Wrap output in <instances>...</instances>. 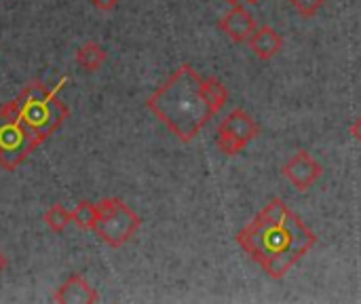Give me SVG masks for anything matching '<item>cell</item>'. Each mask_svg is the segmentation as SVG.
<instances>
[{
	"instance_id": "obj_1",
	"label": "cell",
	"mask_w": 361,
	"mask_h": 304,
	"mask_svg": "<svg viewBox=\"0 0 361 304\" xmlns=\"http://www.w3.org/2000/svg\"><path fill=\"white\" fill-rule=\"evenodd\" d=\"M237 243L271 279L279 281L317 245V235L281 199H273L237 233Z\"/></svg>"
},
{
	"instance_id": "obj_2",
	"label": "cell",
	"mask_w": 361,
	"mask_h": 304,
	"mask_svg": "<svg viewBox=\"0 0 361 304\" xmlns=\"http://www.w3.org/2000/svg\"><path fill=\"white\" fill-rule=\"evenodd\" d=\"M148 110L184 144L192 142L218 114L205 91V78L182 63L148 99Z\"/></svg>"
},
{
	"instance_id": "obj_3",
	"label": "cell",
	"mask_w": 361,
	"mask_h": 304,
	"mask_svg": "<svg viewBox=\"0 0 361 304\" xmlns=\"http://www.w3.org/2000/svg\"><path fill=\"white\" fill-rule=\"evenodd\" d=\"M68 83V76L59 78L55 87H47L40 80L30 83L15 99L21 123L42 142H47L61 123L70 116V108L57 97L59 89Z\"/></svg>"
},
{
	"instance_id": "obj_4",
	"label": "cell",
	"mask_w": 361,
	"mask_h": 304,
	"mask_svg": "<svg viewBox=\"0 0 361 304\" xmlns=\"http://www.w3.org/2000/svg\"><path fill=\"white\" fill-rule=\"evenodd\" d=\"M95 205H97V220L93 233L99 237L102 243H106L112 250H118L135 237V233L142 226V218L123 199L106 197Z\"/></svg>"
},
{
	"instance_id": "obj_5",
	"label": "cell",
	"mask_w": 361,
	"mask_h": 304,
	"mask_svg": "<svg viewBox=\"0 0 361 304\" xmlns=\"http://www.w3.org/2000/svg\"><path fill=\"white\" fill-rule=\"evenodd\" d=\"M40 140L21 123L15 99L0 108V167L15 171L36 148Z\"/></svg>"
},
{
	"instance_id": "obj_6",
	"label": "cell",
	"mask_w": 361,
	"mask_h": 304,
	"mask_svg": "<svg viewBox=\"0 0 361 304\" xmlns=\"http://www.w3.org/2000/svg\"><path fill=\"white\" fill-rule=\"evenodd\" d=\"M260 133L258 123L252 114H247L243 108H235L216 131V144L222 154L237 157L241 150H245Z\"/></svg>"
},
{
	"instance_id": "obj_7",
	"label": "cell",
	"mask_w": 361,
	"mask_h": 304,
	"mask_svg": "<svg viewBox=\"0 0 361 304\" xmlns=\"http://www.w3.org/2000/svg\"><path fill=\"white\" fill-rule=\"evenodd\" d=\"M283 176L288 178V182L298 188L300 193L309 190L322 176H324V167L307 152V150H298L286 165H283Z\"/></svg>"
},
{
	"instance_id": "obj_8",
	"label": "cell",
	"mask_w": 361,
	"mask_h": 304,
	"mask_svg": "<svg viewBox=\"0 0 361 304\" xmlns=\"http://www.w3.org/2000/svg\"><path fill=\"white\" fill-rule=\"evenodd\" d=\"M53 303L57 304H95L99 303V294L93 290V286L80 275L74 273L66 279L63 286H59L53 294Z\"/></svg>"
},
{
	"instance_id": "obj_9",
	"label": "cell",
	"mask_w": 361,
	"mask_h": 304,
	"mask_svg": "<svg viewBox=\"0 0 361 304\" xmlns=\"http://www.w3.org/2000/svg\"><path fill=\"white\" fill-rule=\"evenodd\" d=\"M256 19L254 15L243 8L241 4L233 6L222 19H220V30L233 40V42H250L252 34L256 32Z\"/></svg>"
},
{
	"instance_id": "obj_10",
	"label": "cell",
	"mask_w": 361,
	"mask_h": 304,
	"mask_svg": "<svg viewBox=\"0 0 361 304\" xmlns=\"http://www.w3.org/2000/svg\"><path fill=\"white\" fill-rule=\"evenodd\" d=\"M250 47H252V51L256 53L258 59L269 61L277 53H281V49H283V36L275 28L262 25V28H256V32L252 34Z\"/></svg>"
},
{
	"instance_id": "obj_11",
	"label": "cell",
	"mask_w": 361,
	"mask_h": 304,
	"mask_svg": "<svg viewBox=\"0 0 361 304\" xmlns=\"http://www.w3.org/2000/svg\"><path fill=\"white\" fill-rule=\"evenodd\" d=\"M108 61V53L102 44L97 42H85L78 51H76V63L85 70V72H97L104 63Z\"/></svg>"
},
{
	"instance_id": "obj_12",
	"label": "cell",
	"mask_w": 361,
	"mask_h": 304,
	"mask_svg": "<svg viewBox=\"0 0 361 304\" xmlns=\"http://www.w3.org/2000/svg\"><path fill=\"white\" fill-rule=\"evenodd\" d=\"M97 220V205L91 201H80L72 212V224L80 231H93Z\"/></svg>"
},
{
	"instance_id": "obj_13",
	"label": "cell",
	"mask_w": 361,
	"mask_h": 304,
	"mask_svg": "<svg viewBox=\"0 0 361 304\" xmlns=\"http://www.w3.org/2000/svg\"><path fill=\"white\" fill-rule=\"evenodd\" d=\"M44 224L53 233H63L68 229V224H72V212H68L63 205L55 203L44 212Z\"/></svg>"
},
{
	"instance_id": "obj_14",
	"label": "cell",
	"mask_w": 361,
	"mask_h": 304,
	"mask_svg": "<svg viewBox=\"0 0 361 304\" xmlns=\"http://www.w3.org/2000/svg\"><path fill=\"white\" fill-rule=\"evenodd\" d=\"M302 17H313L322 11L326 0H288Z\"/></svg>"
},
{
	"instance_id": "obj_15",
	"label": "cell",
	"mask_w": 361,
	"mask_h": 304,
	"mask_svg": "<svg viewBox=\"0 0 361 304\" xmlns=\"http://www.w3.org/2000/svg\"><path fill=\"white\" fill-rule=\"evenodd\" d=\"M91 4L97 8V11H114L118 6V0H91Z\"/></svg>"
},
{
	"instance_id": "obj_16",
	"label": "cell",
	"mask_w": 361,
	"mask_h": 304,
	"mask_svg": "<svg viewBox=\"0 0 361 304\" xmlns=\"http://www.w3.org/2000/svg\"><path fill=\"white\" fill-rule=\"evenodd\" d=\"M351 135H353V138H355V140L361 144V116L355 121V123H353V125H351Z\"/></svg>"
},
{
	"instance_id": "obj_17",
	"label": "cell",
	"mask_w": 361,
	"mask_h": 304,
	"mask_svg": "<svg viewBox=\"0 0 361 304\" xmlns=\"http://www.w3.org/2000/svg\"><path fill=\"white\" fill-rule=\"evenodd\" d=\"M6 267H8V258H6V254H4V252H0V273H4V271H6Z\"/></svg>"
},
{
	"instance_id": "obj_18",
	"label": "cell",
	"mask_w": 361,
	"mask_h": 304,
	"mask_svg": "<svg viewBox=\"0 0 361 304\" xmlns=\"http://www.w3.org/2000/svg\"><path fill=\"white\" fill-rule=\"evenodd\" d=\"M228 4H233V6H237V4H241V0H226Z\"/></svg>"
},
{
	"instance_id": "obj_19",
	"label": "cell",
	"mask_w": 361,
	"mask_h": 304,
	"mask_svg": "<svg viewBox=\"0 0 361 304\" xmlns=\"http://www.w3.org/2000/svg\"><path fill=\"white\" fill-rule=\"evenodd\" d=\"M245 2H250V4H258L260 0H245Z\"/></svg>"
}]
</instances>
